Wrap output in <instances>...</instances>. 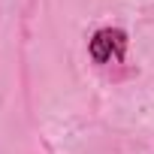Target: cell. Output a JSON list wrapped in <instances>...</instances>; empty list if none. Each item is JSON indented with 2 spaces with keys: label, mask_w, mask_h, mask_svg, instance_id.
<instances>
[{
  "label": "cell",
  "mask_w": 154,
  "mask_h": 154,
  "mask_svg": "<svg viewBox=\"0 0 154 154\" xmlns=\"http://www.w3.org/2000/svg\"><path fill=\"white\" fill-rule=\"evenodd\" d=\"M112 39H115V33H109V30H103V33L94 36V42H91L94 60H109L112 57Z\"/></svg>",
  "instance_id": "obj_1"
}]
</instances>
